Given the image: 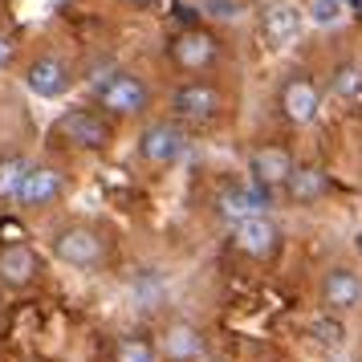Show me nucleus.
I'll use <instances>...</instances> for the list:
<instances>
[{
  "label": "nucleus",
  "instance_id": "22",
  "mask_svg": "<svg viewBox=\"0 0 362 362\" xmlns=\"http://www.w3.org/2000/svg\"><path fill=\"white\" fill-rule=\"evenodd\" d=\"M196 8H204L208 17H216V21H236V17H245V0H192Z\"/></svg>",
  "mask_w": 362,
  "mask_h": 362
},
{
  "label": "nucleus",
  "instance_id": "25",
  "mask_svg": "<svg viewBox=\"0 0 362 362\" xmlns=\"http://www.w3.org/2000/svg\"><path fill=\"white\" fill-rule=\"evenodd\" d=\"M122 4H127V8H155L159 0H122Z\"/></svg>",
  "mask_w": 362,
  "mask_h": 362
},
{
  "label": "nucleus",
  "instance_id": "7",
  "mask_svg": "<svg viewBox=\"0 0 362 362\" xmlns=\"http://www.w3.org/2000/svg\"><path fill=\"white\" fill-rule=\"evenodd\" d=\"M322 102H326V90L313 78L310 69H289L285 82L277 86V110L289 127H310L322 115Z\"/></svg>",
  "mask_w": 362,
  "mask_h": 362
},
{
  "label": "nucleus",
  "instance_id": "18",
  "mask_svg": "<svg viewBox=\"0 0 362 362\" xmlns=\"http://www.w3.org/2000/svg\"><path fill=\"white\" fill-rule=\"evenodd\" d=\"M204 354V334L192 322H171L163 329V358L167 362H196Z\"/></svg>",
  "mask_w": 362,
  "mask_h": 362
},
{
  "label": "nucleus",
  "instance_id": "1",
  "mask_svg": "<svg viewBox=\"0 0 362 362\" xmlns=\"http://www.w3.org/2000/svg\"><path fill=\"white\" fill-rule=\"evenodd\" d=\"M90 106L102 110L110 122H127V118H147L155 106V90L139 69L115 66L102 78L90 82Z\"/></svg>",
  "mask_w": 362,
  "mask_h": 362
},
{
  "label": "nucleus",
  "instance_id": "21",
  "mask_svg": "<svg viewBox=\"0 0 362 362\" xmlns=\"http://www.w3.org/2000/svg\"><path fill=\"white\" fill-rule=\"evenodd\" d=\"M115 362H155V346L147 338H122L115 346Z\"/></svg>",
  "mask_w": 362,
  "mask_h": 362
},
{
  "label": "nucleus",
  "instance_id": "10",
  "mask_svg": "<svg viewBox=\"0 0 362 362\" xmlns=\"http://www.w3.org/2000/svg\"><path fill=\"white\" fill-rule=\"evenodd\" d=\"M293 151L289 147H281V143H261V147H252L248 151V159H245V175L248 183L257 187V192H264V196L273 199L285 192V183H289V175H293Z\"/></svg>",
  "mask_w": 362,
  "mask_h": 362
},
{
  "label": "nucleus",
  "instance_id": "16",
  "mask_svg": "<svg viewBox=\"0 0 362 362\" xmlns=\"http://www.w3.org/2000/svg\"><path fill=\"white\" fill-rule=\"evenodd\" d=\"M37 273H41V257H37L29 245L13 240V245L0 248V285H8V289H29L37 281Z\"/></svg>",
  "mask_w": 362,
  "mask_h": 362
},
{
  "label": "nucleus",
  "instance_id": "17",
  "mask_svg": "<svg viewBox=\"0 0 362 362\" xmlns=\"http://www.w3.org/2000/svg\"><path fill=\"white\" fill-rule=\"evenodd\" d=\"M326 94L338 102L342 110H362V62H354V57L334 62V66H329Z\"/></svg>",
  "mask_w": 362,
  "mask_h": 362
},
{
  "label": "nucleus",
  "instance_id": "13",
  "mask_svg": "<svg viewBox=\"0 0 362 362\" xmlns=\"http://www.w3.org/2000/svg\"><path fill=\"white\" fill-rule=\"evenodd\" d=\"M317 301L326 313H350L362 305V273L350 264H329L322 281H317Z\"/></svg>",
  "mask_w": 362,
  "mask_h": 362
},
{
  "label": "nucleus",
  "instance_id": "12",
  "mask_svg": "<svg viewBox=\"0 0 362 362\" xmlns=\"http://www.w3.org/2000/svg\"><path fill=\"white\" fill-rule=\"evenodd\" d=\"M232 236V248L240 252V257H248V261H273L281 252V245H285V232H281V224L273 220V216H252V220H240V224H232L228 228Z\"/></svg>",
  "mask_w": 362,
  "mask_h": 362
},
{
  "label": "nucleus",
  "instance_id": "2",
  "mask_svg": "<svg viewBox=\"0 0 362 362\" xmlns=\"http://www.w3.org/2000/svg\"><path fill=\"white\" fill-rule=\"evenodd\" d=\"M49 143L66 151H110L115 147V122L94 110V106H69L62 115L53 118L49 127Z\"/></svg>",
  "mask_w": 362,
  "mask_h": 362
},
{
  "label": "nucleus",
  "instance_id": "20",
  "mask_svg": "<svg viewBox=\"0 0 362 362\" xmlns=\"http://www.w3.org/2000/svg\"><path fill=\"white\" fill-rule=\"evenodd\" d=\"M342 17H346V8H342V0H310L305 4V21L310 25H342Z\"/></svg>",
  "mask_w": 362,
  "mask_h": 362
},
{
  "label": "nucleus",
  "instance_id": "8",
  "mask_svg": "<svg viewBox=\"0 0 362 362\" xmlns=\"http://www.w3.org/2000/svg\"><path fill=\"white\" fill-rule=\"evenodd\" d=\"M305 4L297 0H264L257 8V33H261V45L273 53H285L289 45L301 41L305 33Z\"/></svg>",
  "mask_w": 362,
  "mask_h": 362
},
{
  "label": "nucleus",
  "instance_id": "9",
  "mask_svg": "<svg viewBox=\"0 0 362 362\" xmlns=\"http://www.w3.org/2000/svg\"><path fill=\"white\" fill-rule=\"evenodd\" d=\"M21 82H25V90L33 94V98L41 102H57V98H66L69 90H74V66H69L62 53H37V57H29L25 62V69H21Z\"/></svg>",
  "mask_w": 362,
  "mask_h": 362
},
{
  "label": "nucleus",
  "instance_id": "6",
  "mask_svg": "<svg viewBox=\"0 0 362 362\" xmlns=\"http://www.w3.org/2000/svg\"><path fill=\"white\" fill-rule=\"evenodd\" d=\"M49 248L53 257L62 264H69V269H98L102 261H106V236H102V228H94V224H86V220H69V224H62V228L49 236Z\"/></svg>",
  "mask_w": 362,
  "mask_h": 362
},
{
  "label": "nucleus",
  "instance_id": "4",
  "mask_svg": "<svg viewBox=\"0 0 362 362\" xmlns=\"http://www.w3.org/2000/svg\"><path fill=\"white\" fill-rule=\"evenodd\" d=\"M224 57V41L212 33V29H199V25H187V29H175L167 37V62L180 69L183 78H208Z\"/></svg>",
  "mask_w": 362,
  "mask_h": 362
},
{
  "label": "nucleus",
  "instance_id": "11",
  "mask_svg": "<svg viewBox=\"0 0 362 362\" xmlns=\"http://www.w3.org/2000/svg\"><path fill=\"white\" fill-rule=\"evenodd\" d=\"M66 192H69L66 167H57V163H33L13 204H17L21 212L37 216V212H49L53 204H62V196H66Z\"/></svg>",
  "mask_w": 362,
  "mask_h": 362
},
{
  "label": "nucleus",
  "instance_id": "24",
  "mask_svg": "<svg viewBox=\"0 0 362 362\" xmlns=\"http://www.w3.org/2000/svg\"><path fill=\"white\" fill-rule=\"evenodd\" d=\"M13 53H17V49H13V41H8V37L0 33V69H4L8 62H13Z\"/></svg>",
  "mask_w": 362,
  "mask_h": 362
},
{
  "label": "nucleus",
  "instance_id": "23",
  "mask_svg": "<svg viewBox=\"0 0 362 362\" xmlns=\"http://www.w3.org/2000/svg\"><path fill=\"white\" fill-rule=\"evenodd\" d=\"M310 334H313V338H317L322 346H338V342H342V326H338V322H334L329 313H326V317H317V322H313V326H310Z\"/></svg>",
  "mask_w": 362,
  "mask_h": 362
},
{
  "label": "nucleus",
  "instance_id": "15",
  "mask_svg": "<svg viewBox=\"0 0 362 362\" xmlns=\"http://www.w3.org/2000/svg\"><path fill=\"white\" fill-rule=\"evenodd\" d=\"M269 212V196L264 192H257L252 183H232V187H224L220 196H216V216L224 220V224H240V220H252V216H264Z\"/></svg>",
  "mask_w": 362,
  "mask_h": 362
},
{
  "label": "nucleus",
  "instance_id": "14",
  "mask_svg": "<svg viewBox=\"0 0 362 362\" xmlns=\"http://www.w3.org/2000/svg\"><path fill=\"white\" fill-rule=\"evenodd\" d=\"M326 196H329V171L322 163H313V159L297 163L289 183H285V192H281V199L293 204V208H313V204H322Z\"/></svg>",
  "mask_w": 362,
  "mask_h": 362
},
{
  "label": "nucleus",
  "instance_id": "19",
  "mask_svg": "<svg viewBox=\"0 0 362 362\" xmlns=\"http://www.w3.org/2000/svg\"><path fill=\"white\" fill-rule=\"evenodd\" d=\"M29 167H33V159H29L25 151L0 155V199H17L21 183H25V175H29Z\"/></svg>",
  "mask_w": 362,
  "mask_h": 362
},
{
  "label": "nucleus",
  "instance_id": "3",
  "mask_svg": "<svg viewBox=\"0 0 362 362\" xmlns=\"http://www.w3.org/2000/svg\"><path fill=\"white\" fill-rule=\"evenodd\" d=\"M224 115V90L216 78H183L167 94V118H175L180 127H212Z\"/></svg>",
  "mask_w": 362,
  "mask_h": 362
},
{
  "label": "nucleus",
  "instance_id": "5",
  "mask_svg": "<svg viewBox=\"0 0 362 362\" xmlns=\"http://www.w3.org/2000/svg\"><path fill=\"white\" fill-rule=\"evenodd\" d=\"M187 147H192V131L187 127H180L175 118H147L143 127H139V134H134V155H139V163L147 167H175L187 155Z\"/></svg>",
  "mask_w": 362,
  "mask_h": 362
}]
</instances>
